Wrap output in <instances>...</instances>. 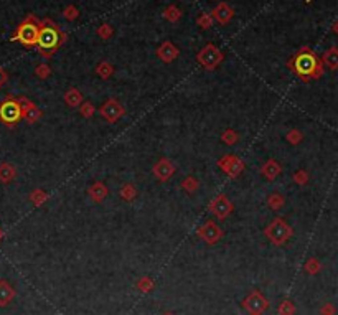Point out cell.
I'll return each instance as SVG.
<instances>
[{"label":"cell","mask_w":338,"mask_h":315,"mask_svg":"<svg viewBox=\"0 0 338 315\" xmlns=\"http://www.w3.org/2000/svg\"><path fill=\"white\" fill-rule=\"evenodd\" d=\"M287 68L304 82H309L312 79H320L325 71L320 58L309 46H302V48L292 56L287 61Z\"/></svg>","instance_id":"1"},{"label":"cell","mask_w":338,"mask_h":315,"mask_svg":"<svg viewBox=\"0 0 338 315\" xmlns=\"http://www.w3.org/2000/svg\"><path fill=\"white\" fill-rule=\"evenodd\" d=\"M66 38H68V35L51 18L47 17L40 20V33H38L37 48H38V53L42 55L43 58H51V56L65 45Z\"/></svg>","instance_id":"2"},{"label":"cell","mask_w":338,"mask_h":315,"mask_svg":"<svg viewBox=\"0 0 338 315\" xmlns=\"http://www.w3.org/2000/svg\"><path fill=\"white\" fill-rule=\"evenodd\" d=\"M38 33H40V20L35 17L33 13H30L17 27V30H15L13 35L10 37V41H18L25 48H33V46H37Z\"/></svg>","instance_id":"3"},{"label":"cell","mask_w":338,"mask_h":315,"mask_svg":"<svg viewBox=\"0 0 338 315\" xmlns=\"http://www.w3.org/2000/svg\"><path fill=\"white\" fill-rule=\"evenodd\" d=\"M264 236L268 237L270 244L284 246L294 236V230H292V226L284 218H274L264 228Z\"/></svg>","instance_id":"4"},{"label":"cell","mask_w":338,"mask_h":315,"mask_svg":"<svg viewBox=\"0 0 338 315\" xmlns=\"http://www.w3.org/2000/svg\"><path fill=\"white\" fill-rule=\"evenodd\" d=\"M22 119H23L22 106H20V102H18V97L7 96L2 102H0V122L12 129L17 126Z\"/></svg>","instance_id":"5"},{"label":"cell","mask_w":338,"mask_h":315,"mask_svg":"<svg viewBox=\"0 0 338 315\" xmlns=\"http://www.w3.org/2000/svg\"><path fill=\"white\" fill-rule=\"evenodd\" d=\"M223 60H224V53L213 43L204 45L197 55V61L208 71L216 70L218 66L223 63Z\"/></svg>","instance_id":"6"},{"label":"cell","mask_w":338,"mask_h":315,"mask_svg":"<svg viewBox=\"0 0 338 315\" xmlns=\"http://www.w3.org/2000/svg\"><path fill=\"white\" fill-rule=\"evenodd\" d=\"M197 236L203 242H206L208 246H214L221 241V237L224 236V231L219 228V225L214 220H208L197 228Z\"/></svg>","instance_id":"7"},{"label":"cell","mask_w":338,"mask_h":315,"mask_svg":"<svg viewBox=\"0 0 338 315\" xmlns=\"http://www.w3.org/2000/svg\"><path fill=\"white\" fill-rule=\"evenodd\" d=\"M208 211L218 221H224L234 211V205L231 203V200L228 198L226 193H219L218 197H214L211 201H209Z\"/></svg>","instance_id":"8"},{"label":"cell","mask_w":338,"mask_h":315,"mask_svg":"<svg viewBox=\"0 0 338 315\" xmlns=\"http://www.w3.org/2000/svg\"><path fill=\"white\" fill-rule=\"evenodd\" d=\"M243 309L249 315H263L269 309V301L261 291H253L244 297Z\"/></svg>","instance_id":"9"},{"label":"cell","mask_w":338,"mask_h":315,"mask_svg":"<svg viewBox=\"0 0 338 315\" xmlns=\"http://www.w3.org/2000/svg\"><path fill=\"white\" fill-rule=\"evenodd\" d=\"M216 165L229 178H239L246 168L243 160L238 156H234V154H226V156H223L221 158H218Z\"/></svg>","instance_id":"10"},{"label":"cell","mask_w":338,"mask_h":315,"mask_svg":"<svg viewBox=\"0 0 338 315\" xmlns=\"http://www.w3.org/2000/svg\"><path fill=\"white\" fill-rule=\"evenodd\" d=\"M99 114H101V117L104 119L106 122L116 124L119 119H122L126 116V109L117 99H114V97H109V99H107L104 104L99 107Z\"/></svg>","instance_id":"11"},{"label":"cell","mask_w":338,"mask_h":315,"mask_svg":"<svg viewBox=\"0 0 338 315\" xmlns=\"http://www.w3.org/2000/svg\"><path fill=\"white\" fill-rule=\"evenodd\" d=\"M177 172V167L173 165L172 160H168L165 157H162V158H158L155 163H153V167H152V173H153V177H155L158 182H162V183H165L168 182L173 175H175Z\"/></svg>","instance_id":"12"},{"label":"cell","mask_w":338,"mask_h":315,"mask_svg":"<svg viewBox=\"0 0 338 315\" xmlns=\"http://www.w3.org/2000/svg\"><path fill=\"white\" fill-rule=\"evenodd\" d=\"M18 102H20V106H22V116L23 119L27 121L28 124H35V122H38L40 119L43 117V112L42 109L35 104V102H32L28 99V97H25V96H20L18 97Z\"/></svg>","instance_id":"13"},{"label":"cell","mask_w":338,"mask_h":315,"mask_svg":"<svg viewBox=\"0 0 338 315\" xmlns=\"http://www.w3.org/2000/svg\"><path fill=\"white\" fill-rule=\"evenodd\" d=\"M209 15H211V18L216 23L228 25L229 22H231V18L234 17V8L228 2H221V3H218L211 12H209Z\"/></svg>","instance_id":"14"},{"label":"cell","mask_w":338,"mask_h":315,"mask_svg":"<svg viewBox=\"0 0 338 315\" xmlns=\"http://www.w3.org/2000/svg\"><path fill=\"white\" fill-rule=\"evenodd\" d=\"M178 55H180V51H178V48L175 45L172 43V41H163V43L158 46L157 48V56H158V60L163 61V63H173L177 58H178Z\"/></svg>","instance_id":"15"},{"label":"cell","mask_w":338,"mask_h":315,"mask_svg":"<svg viewBox=\"0 0 338 315\" xmlns=\"http://www.w3.org/2000/svg\"><path fill=\"white\" fill-rule=\"evenodd\" d=\"M259 172H261V175H263L266 180L274 182V180L277 178L280 173H282V167H280V163L277 162V160L269 158V160H266L263 165H261Z\"/></svg>","instance_id":"16"},{"label":"cell","mask_w":338,"mask_h":315,"mask_svg":"<svg viewBox=\"0 0 338 315\" xmlns=\"http://www.w3.org/2000/svg\"><path fill=\"white\" fill-rule=\"evenodd\" d=\"M88 195L94 203H102V201L107 198V195H109V188H107V185L104 182H94L91 183Z\"/></svg>","instance_id":"17"},{"label":"cell","mask_w":338,"mask_h":315,"mask_svg":"<svg viewBox=\"0 0 338 315\" xmlns=\"http://www.w3.org/2000/svg\"><path fill=\"white\" fill-rule=\"evenodd\" d=\"M63 101L68 107L74 109V107H79L81 104H83L84 97H83V92H81L78 87H69V89L65 92Z\"/></svg>","instance_id":"18"},{"label":"cell","mask_w":338,"mask_h":315,"mask_svg":"<svg viewBox=\"0 0 338 315\" xmlns=\"http://www.w3.org/2000/svg\"><path fill=\"white\" fill-rule=\"evenodd\" d=\"M322 65H324V68L330 70V71H335L338 70V48L337 46H332L325 51L324 55H322Z\"/></svg>","instance_id":"19"},{"label":"cell","mask_w":338,"mask_h":315,"mask_svg":"<svg viewBox=\"0 0 338 315\" xmlns=\"http://www.w3.org/2000/svg\"><path fill=\"white\" fill-rule=\"evenodd\" d=\"M15 297V289L7 281H0V307L8 306Z\"/></svg>","instance_id":"20"},{"label":"cell","mask_w":338,"mask_h":315,"mask_svg":"<svg viewBox=\"0 0 338 315\" xmlns=\"http://www.w3.org/2000/svg\"><path fill=\"white\" fill-rule=\"evenodd\" d=\"M15 178H17V168H15V165L8 163V162L0 163V182L10 183V182H13Z\"/></svg>","instance_id":"21"},{"label":"cell","mask_w":338,"mask_h":315,"mask_svg":"<svg viewBox=\"0 0 338 315\" xmlns=\"http://www.w3.org/2000/svg\"><path fill=\"white\" fill-rule=\"evenodd\" d=\"M284 205H285V197L282 193H277V192H274V193H270L269 197H268V206L272 211H279V210H282L284 208Z\"/></svg>","instance_id":"22"},{"label":"cell","mask_w":338,"mask_h":315,"mask_svg":"<svg viewBox=\"0 0 338 315\" xmlns=\"http://www.w3.org/2000/svg\"><path fill=\"white\" fill-rule=\"evenodd\" d=\"M96 75L99 76L101 79H109L112 75H114V66H112L109 61H101L96 66Z\"/></svg>","instance_id":"23"},{"label":"cell","mask_w":338,"mask_h":315,"mask_svg":"<svg viewBox=\"0 0 338 315\" xmlns=\"http://www.w3.org/2000/svg\"><path fill=\"white\" fill-rule=\"evenodd\" d=\"M119 197L124 201H134L137 198V188L134 183H124L119 190Z\"/></svg>","instance_id":"24"},{"label":"cell","mask_w":338,"mask_h":315,"mask_svg":"<svg viewBox=\"0 0 338 315\" xmlns=\"http://www.w3.org/2000/svg\"><path fill=\"white\" fill-rule=\"evenodd\" d=\"M182 10L177 7V5H168V7L163 10V18L168 20L170 23H177V22H180V18H182Z\"/></svg>","instance_id":"25"},{"label":"cell","mask_w":338,"mask_h":315,"mask_svg":"<svg viewBox=\"0 0 338 315\" xmlns=\"http://www.w3.org/2000/svg\"><path fill=\"white\" fill-rule=\"evenodd\" d=\"M182 188L185 190L187 193L193 195L195 192H198L200 190V180L195 178L193 175H188V177H185L182 180Z\"/></svg>","instance_id":"26"},{"label":"cell","mask_w":338,"mask_h":315,"mask_svg":"<svg viewBox=\"0 0 338 315\" xmlns=\"http://www.w3.org/2000/svg\"><path fill=\"white\" fill-rule=\"evenodd\" d=\"M304 271L307 272L309 276H317L319 272L322 271V262L317 259V257H310V259L305 261L304 264Z\"/></svg>","instance_id":"27"},{"label":"cell","mask_w":338,"mask_h":315,"mask_svg":"<svg viewBox=\"0 0 338 315\" xmlns=\"http://www.w3.org/2000/svg\"><path fill=\"white\" fill-rule=\"evenodd\" d=\"M135 286H137V291H140L142 294H148V292H152L153 289H155V282H153L152 277L144 276V277H140L139 281H137Z\"/></svg>","instance_id":"28"},{"label":"cell","mask_w":338,"mask_h":315,"mask_svg":"<svg viewBox=\"0 0 338 315\" xmlns=\"http://www.w3.org/2000/svg\"><path fill=\"white\" fill-rule=\"evenodd\" d=\"M221 142L226 144V146H234V144L239 142V132L234 131V129H226L221 134Z\"/></svg>","instance_id":"29"},{"label":"cell","mask_w":338,"mask_h":315,"mask_svg":"<svg viewBox=\"0 0 338 315\" xmlns=\"http://www.w3.org/2000/svg\"><path fill=\"white\" fill-rule=\"evenodd\" d=\"M47 200H48V193L42 188H37L30 193V201H32L35 206H42Z\"/></svg>","instance_id":"30"},{"label":"cell","mask_w":338,"mask_h":315,"mask_svg":"<svg viewBox=\"0 0 338 315\" xmlns=\"http://www.w3.org/2000/svg\"><path fill=\"white\" fill-rule=\"evenodd\" d=\"M79 114L84 119H91L96 114V106L91 101H83V104L79 106Z\"/></svg>","instance_id":"31"},{"label":"cell","mask_w":338,"mask_h":315,"mask_svg":"<svg viewBox=\"0 0 338 315\" xmlns=\"http://www.w3.org/2000/svg\"><path fill=\"white\" fill-rule=\"evenodd\" d=\"M96 35L101 40H109L112 35H114V28H112L109 23H102V25H99V27H97Z\"/></svg>","instance_id":"32"},{"label":"cell","mask_w":338,"mask_h":315,"mask_svg":"<svg viewBox=\"0 0 338 315\" xmlns=\"http://www.w3.org/2000/svg\"><path fill=\"white\" fill-rule=\"evenodd\" d=\"M295 306L292 301H282L279 304V309H277V314L279 315H295Z\"/></svg>","instance_id":"33"},{"label":"cell","mask_w":338,"mask_h":315,"mask_svg":"<svg viewBox=\"0 0 338 315\" xmlns=\"http://www.w3.org/2000/svg\"><path fill=\"white\" fill-rule=\"evenodd\" d=\"M292 180H294L297 185L304 187V185L309 183L310 175H309V172H307V170H297V172H294V175H292Z\"/></svg>","instance_id":"34"},{"label":"cell","mask_w":338,"mask_h":315,"mask_svg":"<svg viewBox=\"0 0 338 315\" xmlns=\"http://www.w3.org/2000/svg\"><path fill=\"white\" fill-rule=\"evenodd\" d=\"M213 23H214V20L211 18V15H209V13H202L197 18V25L202 30H209L213 27Z\"/></svg>","instance_id":"35"},{"label":"cell","mask_w":338,"mask_h":315,"mask_svg":"<svg viewBox=\"0 0 338 315\" xmlns=\"http://www.w3.org/2000/svg\"><path fill=\"white\" fill-rule=\"evenodd\" d=\"M285 139H287V142L290 144V146H297V144H300L302 141H304V134H302L299 129H292V131L287 132Z\"/></svg>","instance_id":"36"},{"label":"cell","mask_w":338,"mask_h":315,"mask_svg":"<svg viewBox=\"0 0 338 315\" xmlns=\"http://www.w3.org/2000/svg\"><path fill=\"white\" fill-rule=\"evenodd\" d=\"M35 76L40 79H48L51 76V68L50 65L47 63H42V65H37V68H35Z\"/></svg>","instance_id":"37"},{"label":"cell","mask_w":338,"mask_h":315,"mask_svg":"<svg viewBox=\"0 0 338 315\" xmlns=\"http://www.w3.org/2000/svg\"><path fill=\"white\" fill-rule=\"evenodd\" d=\"M63 17L68 20V22H74L76 18L79 17V10L76 8V5H68L63 10Z\"/></svg>","instance_id":"38"},{"label":"cell","mask_w":338,"mask_h":315,"mask_svg":"<svg viewBox=\"0 0 338 315\" xmlns=\"http://www.w3.org/2000/svg\"><path fill=\"white\" fill-rule=\"evenodd\" d=\"M335 314H337V309L334 304L327 302L320 307V315H335Z\"/></svg>","instance_id":"39"},{"label":"cell","mask_w":338,"mask_h":315,"mask_svg":"<svg viewBox=\"0 0 338 315\" xmlns=\"http://www.w3.org/2000/svg\"><path fill=\"white\" fill-rule=\"evenodd\" d=\"M8 81V75H7V71H5L2 66H0V87L5 86V82Z\"/></svg>","instance_id":"40"},{"label":"cell","mask_w":338,"mask_h":315,"mask_svg":"<svg viewBox=\"0 0 338 315\" xmlns=\"http://www.w3.org/2000/svg\"><path fill=\"white\" fill-rule=\"evenodd\" d=\"M332 32H334L335 35H338V20H337L334 25H332Z\"/></svg>","instance_id":"41"},{"label":"cell","mask_w":338,"mask_h":315,"mask_svg":"<svg viewBox=\"0 0 338 315\" xmlns=\"http://www.w3.org/2000/svg\"><path fill=\"white\" fill-rule=\"evenodd\" d=\"M2 237H3V231H2V228H0V241H2Z\"/></svg>","instance_id":"42"},{"label":"cell","mask_w":338,"mask_h":315,"mask_svg":"<svg viewBox=\"0 0 338 315\" xmlns=\"http://www.w3.org/2000/svg\"><path fill=\"white\" fill-rule=\"evenodd\" d=\"M162 315H175V314H173V312H163Z\"/></svg>","instance_id":"43"},{"label":"cell","mask_w":338,"mask_h":315,"mask_svg":"<svg viewBox=\"0 0 338 315\" xmlns=\"http://www.w3.org/2000/svg\"><path fill=\"white\" fill-rule=\"evenodd\" d=\"M305 2H307V3H310V2H312V0H305Z\"/></svg>","instance_id":"44"}]
</instances>
